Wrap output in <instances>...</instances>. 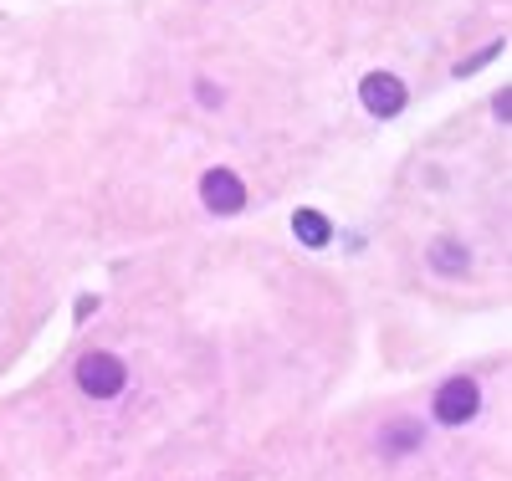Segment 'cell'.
<instances>
[{
	"label": "cell",
	"mask_w": 512,
	"mask_h": 481,
	"mask_svg": "<svg viewBox=\"0 0 512 481\" xmlns=\"http://www.w3.org/2000/svg\"><path fill=\"white\" fill-rule=\"evenodd\" d=\"M405 103H410V87H405V77H395V72H379V67L359 77V108H364L369 118L390 123V118H400V113H405Z\"/></svg>",
	"instance_id": "6da1fadb"
},
{
	"label": "cell",
	"mask_w": 512,
	"mask_h": 481,
	"mask_svg": "<svg viewBox=\"0 0 512 481\" xmlns=\"http://www.w3.org/2000/svg\"><path fill=\"white\" fill-rule=\"evenodd\" d=\"M77 384H82V395H93V400H118L128 389V364L118 354L93 348V354L77 359Z\"/></svg>",
	"instance_id": "7a4b0ae2"
},
{
	"label": "cell",
	"mask_w": 512,
	"mask_h": 481,
	"mask_svg": "<svg viewBox=\"0 0 512 481\" xmlns=\"http://www.w3.org/2000/svg\"><path fill=\"white\" fill-rule=\"evenodd\" d=\"M200 205L210 215H241L246 210V180L236 169H226V164H210L200 174Z\"/></svg>",
	"instance_id": "3957f363"
},
{
	"label": "cell",
	"mask_w": 512,
	"mask_h": 481,
	"mask_svg": "<svg viewBox=\"0 0 512 481\" xmlns=\"http://www.w3.org/2000/svg\"><path fill=\"white\" fill-rule=\"evenodd\" d=\"M431 410H436L441 425H466V420H477V410H482V389H477V379H472V374H451V379L436 389Z\"/></svg>",
	"instance_id": "277c9868"
},
{
	"label": "cell",
	"mask_w": 512,
	"mask_h": 481,
	"mask_svg": "<svg viewBox=\"0 0 512 481\" xmlns=\"http://www.w3.org/2000/svg\"><path fill=\"white\" fill-rule=\"evenodd\" d=\"M374 446H379L384 456H410V451L425 446V425H420L415 415H395V420H384V425H379Z\"/></svg>",
	"instance_id": "5b68a950"
},
{
	"label": "cell",
	"mask_w": 512,
	"mask_h": 481,
	"mask_svg": "<svg viewBox=\"0 0 512 481\" xmlns=\"http://www.w3.org/2000/svg\"><path fill=\"white\" fill-rule=\"evenodd\" d=\"M292 236H297V246L323 251V246H333V221L323 210H313V205H297L292 210Z\"/></svg>",
	"instance_id": "8992f818"
},
{
	"label": "cell",
	"mask_w": 512,
	"mask_h": 481,
	"mask_svg": "<svg viewBox=\"0 0 512 481\" xmlns=\"http://www.w3.org/2000/svg\"><path fill=\"white\" fill-rule=\"evenodd\" d=\"M425 256H431V272H441V277H461L466 267H472V251H466L456 236H436Z\"/></svg>",
	"instance_id": "52a82bcc"
},
{
	"label": "cell",
	"mask_w": 512,
	"mask_h": 481,
	"mask_svg": "<svg viewBox=\"0 0 512 481\" xmlns=\"http://www.w3.org/2000/svg\"><path fill=\"white\" fill-rule=\"evenodd\" d=\"M502 52H507V36H497V41H487V47H477L472 57H461V62L451 67V77H456V82H461V77H472V72H482L487 62H497Z\"/></svg>",
	"instance_id": "ba28073f"
},
{
	"label": "cell",
	"mask_w": 512,
	"mask_h": 481,
	"mask_svg": "<svg viewBox=\"0 0 512 481\" xmlns=\"http://www.w3.org/2000/svg\"><path fill=\"white\" fill-rule=\"evenodd\" d=\"M195 103H200V108H221V103H226V87H221L216 77H195Z\"/></svg>",
	"instance_id": "9c48e42d"
},
{
	"label": "cell",
	"mask_w": 512,
	"mask_h": 481,
	"mask_svg": "<svg viewBox=\"0 0 512 481\" xmlns=\"http://www.w3.org/2000/svg\"><path fill=\"white\" fill-rule=\"evenodd\" d=\"M492 118H497V123H512V87H507V82L492 93Z\"/></svg>",
	"instance_id": "30bf717a"
},
{
	"label": "cell",
	"mask_w": 512,
	"mask_h": 481,
	"mask_svg": "<svg viewBox=\"0 0 512 481\" xmlns=\"http://www.w3.org/2000/svg\"><path fill=\"white\" fill-rule=\"evenodd\" d=\"M98 313V297H77V323H88Z\"/></svg>",
	"instance_id": "8fae6325"
}]
</instances>
